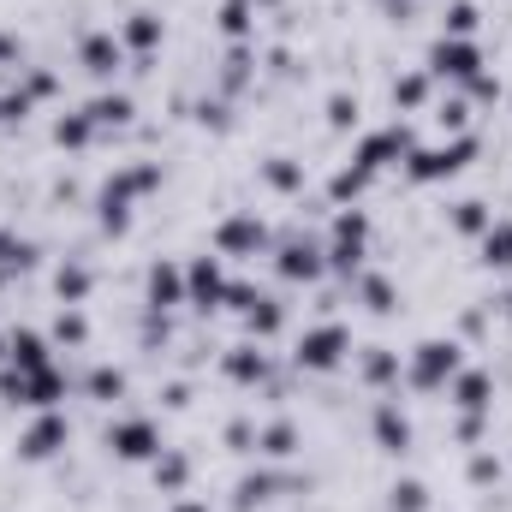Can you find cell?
Segmentation results:
<instances>
[{
  "instance_id": "6da1fadb",
  "label": "cell",
  "mask_w": 512,
  "mask_h": 512,
  "mask_svg": "<svg viewBox=\"0 0 512 512\" xmlns=\"http://www.w3.org/2000/svg\"><path fill=\"white\" fill-rule=\"evenodd\" d=\"M149 191H161V161H131L120 173H108L102 191H96V227H102L108 239H120L131 227L137 197H149Z\"/></svg>"
},
{
  "instance_id": "7a4b0ae2",
  "label": "cell",
  "mask_w": 512,
  "mask_h": 512,
  "mask_svg": "<svg viewBox=\"0 0 512 512\" xmlns=\"http://www.w3.org/2000/svg\"><path fill=\"white\" fill-rule=\"evenodd\" d=\"M477 161V137L471 131H459V137H441V143H417L411 155H405V179L411 185H441V179H453V173H465Z\"/></svg>"
},
{
  "instance_id": "3957f363",
  "label": "cell",
  "mask_w": 512,
  "mask_h": 512,
  "mask_svg": "<svg viewBox=\"0 0 512 512\" xmlns=\"http://www.w3.org/2000/svg\"><path fill=\"white\" fill-rule=\"evenodd\" d=\"M465 370V346L459 340H417L405 352V387L417 393H447V382Z\"/></svg>"
},
{
  "instance_id": "277c9868",
  "label": "cell",
  "mask_w": 512,
  "mask_h": 512,
  "mask_svg": "<svg viewBox=\"0 0 512 512\" xmlns=\"http://www.w3.org/2000/svg\"><path fill=\"white\" fill-rule=\"evenodd\" d=\"M346 358H352V328H346V322H316V328H304L298 346H292V364H298L304 376H334Z\"/></svg>"
},
{
  "instance_id": "5b68a950",
  "label": "cell",
  "mask_w": 512,
  "mask_h": 512,
  "mask_svg": "<svg viewBox=\"0 0 512 512\" xmlns=\"http://www.w3.org/2000/svg\"><path fill=\"white\" fill-rule=\"evenodd\" d=\"M423 72H429L435 84H453V90H465L471 78H483V72H489V60H483V42H477V36H441V42L429 48Z\"/></svg>"
},
{
  "instance_id": "8992f818",
  "label": "cell",
  "mask_w": 512,
  "mask_h": 512,
  "mask_svg": "<svg viewBox=\"0 0 512 512\" xmlns=\"http://www.w3.org/2000/svg\"><path fill=\"white\" fill-rule=\"evenodd\" d=\"M66 376H60V364H48V370H6L0 364V399L6 405H24V411H60V399H66Z\"/></svg>"
},
{
  "instance_id": "52a82bcc",
  "label": "cell",
  "mask_w": 512,
  "mask_h": 512,
  "mask_svg": "<svg viewBox=\"0 0 512 512\" xmlns=\"http://www.w3.org/2000/svg\"><path fill=\"white\" fill-rule=\"evenodd\" d=\"M215 256L221 262H251V256H268L274 251V233H268V221L256 215V209H233L221 227H215Z\"/></svg>"
},
{
  "instance_id": "ba28073f",
  "label": "cell",
  "mask_w": 512,
  "mask_h": 512,
  "mask_svg": "<svg viewBox=\"0 0 512 512\" xmlns=\"http://www.w3.org/2000/svg\"><path fill=\"white\" fill-rule=\"evenodd\" d=\"M417 149V131L405 126V120H393L382 131H364L358 137V149H352V167H364L370 179H382L387 167H405V155Z\"/></svg>"
},
{
  "instance_id": "9c48e42d",
  "label": "cell",
  "mask_w": 512,
  "mask_h": 512,
  "mask_svg": "<svg viewBox=\"0 0 512 512\" xmlns=\"http://www.w3.org/2000/svg\"><path fill=\"white\" fill-rule=\"evenodd\" d=\"M274 274H280L286 286H316V280L328 274V251H322V239H310V233H286V239L274 245Z\"/></svg>"
},
{
  "instance_id": "30bf717a",
  "label": "cell",
  "mask_w": 512,
  "mask_h": 512,
  "mask_svg": "<svg viewBox=\"0 0 512 512\" xmlns=\"http://www.w3.org/2000/svg\"><path fill=\"white\" fill-rule=\"evenodd\" d=\"M102 441H108V453L126 459V465H149V459L161 453V429H155V417H114Z\"/></svg>"
},
{
  "instance_id": "8fae6325",
  "label": "cell",
  "mask_w": 512,
  "mask_h": 512,
  "mask_svg": "<svg viewBox=\"0 0 512 512\" xmlns=\"http://www.w3.org/2000/svg\"><path fill=\"white\" fill-rule=\"evenodd\" d=\"M126 42H120V30H84L78 36V66L96 78V84H114V72L126 66Z\"/></svg>"
},
{
  "instance_id": "7c38bea8",
  "label": "cell",
  "mask_w": 512,
  "mask_h": 512,
  "mask_svg": "<svg viewBox=\"0 0 512 512\" xmlns=\"http://www.w3.org/2000/svg\"><path fill=\"white\" fill-rule=\"evenodd\" d=\"M72 441V423H66V411H36V423L18 435V459H30V465H48L60 447Z\"/></svg>"
},
{
  "instance_id": "4fadbf2b",
  "label": "cell",
  "mask_w": 512,
  "mask_h": 512,
  "mask_svg": "<svg viewBox=\"0 0 512 512\" xmlns=\"http://www.w3.org/2000/svg\"><path fill=\"white\" fill-rule=\"evenodd\" d=\"M221 298H227V268H221V256H191V262H185V304H191V310H221Z\"/></svg>"
},
{
  "instance_id": "5bb4252c",
  "label": "cell",
  "mask_w": 512,
  "mask_h": 512,
  "mask_svg": "<svg viewBox=\"0 0 512 512\" xmlns=\"http://www.w3.org/2000/svg\"><path fill=\"white\" fill-rule=\"evenodd\" d=\"M370 429H376V447L382 453H411V441H417V429H411V417L399 411V393L393 399H376V411H370Z\"/></svg>"
},
{
  "instance_id": "9a60e30c",
  "label": "cell",
  "mask_w": 512,
  "mask_h": 512,
  "mask_svg": "<svg viewBox=\"0 0 512 512\" xmlns=\"http://www.w3.org/2000/svg\"><path fill=\"white\" fill-rule=\"evenodd\" d=\"M179 304H185V268H179V262H155L149 280H143V310L167 316V310H179Z\"/></svg>"
},
{
  "instance_id": "2e32d148",
  "label": "cell",
  "mask_w": 512,
  "mask_h": 512,
  "mask_svg": "<svg viewBox=\"0 0 512 512\" xmlns=\"http://www.w3.org/2000/svg\"><path fill=\"white\" fill-rule=\"evenodd\" d=\"M447 405H453V411H495V376L477 370V364H465V370L447 382Z\"/></svg>"
},
{
  "instance_id": "e0dca14e",
  "label": "cell",
  "mask_w": 512,
  "mask_h": 512,
  "mask_svg": "<svg viewBox=\"0 0 512 512\" xmlns=\"http://www.w3.org/2000/svg\"><path fill=\"white\" fill-rule=\"evenodd\" d=\"M54 364V340L48 334H36V328H12L6 334V370H48Z\"/></svg>"
},
{
  "instance_id": "ac0fdd59",
  "label": "cell",
  "mask_w": 512,
  "mask_h": 512,
  "mask_svg": "<svg viewBox=\"0 0 512 512\" xmlns=\"http://www.w3.org/2000/svg\"><path fill=\"white\" fill-rule=\"evenodd\" d=\"M221 370H227V382H239V387H268V382H274V358H268L256 340L233 346V352L221 358Z\"/></svg>"
},
{
  "instance_id": "d6986e66",
  "label": "cell",
  "mask_w": 512,
  "mask_h": 512,
  "mask_svg": "<svg viewBox=\"0 0 512 512\" xmlns=\"http://www.w3.org/2000/svg\"><path fill=\"white\" fill-rule=\"evenodd\" d=\"M292 477H280V471H268V465H256V471H245L239 483H233V512H256V507H268L280 489H286Z\"/></svg>"
},
{
  "instance_id": "ffe728a7",
  "label": "cell",
  "mask_w": 512,
  "mask_h": 512,
  "mask_svg": "<svg viewBox=\"0 0 512 512\" xmlns=\"http://www.w3.org/2000/svg\"><path fill=\"white\" fill-rule=\"evenodd\" d=\"M120 42H126V54H137V60H149L161 42H167V24H161V12H126V24H120Z\"/></svg>"
},
{
  "instance_id": "44dd1931",
  "label": "cell",
  "mask_w": 512,
  "mask_h": 512,
  "mask_svg": "<svg viewBox=\"0 0 512 512\" xmlns=\"http://www.w3.org/2000/svg\"><path fill=\"white\" fill-rule=\"evenodd\" d=\"M256 453H262L268 465H286V459L298 453V429H292V417H274V423H262V429H256Z\"/></svg>"
},
{
  "instance_id": "7402d4cb",
  "label": "cell",
  "mask_w": 512,
  "mask_h": 512,
  "mask_svg": "<svg viewBox=\"0 0 512 512\" xmlns=\"http://www.w3.org/2000/svg\"><path fill=\"white\" fill-rule=\"evenodd\" d=\"M358 376H364L370 387H399L405 382V364H399V352H387V346H364Z\"/></svg>"
},
{
  "instance_id": "603a6c76",
  "label": "cell",
  "mask_w": 512,
  "mask_h": 512,
  "mask_svg": "<svg viewBox=\"0 0 512 512\" xmlns=\"http://www.w3.org/2000/svg\"><path fill=\"white\" fill-rule=\"evenodd\" d=\"M149 477H155L161 495H185V483H191V459L173 453V447H161V453L149 459Z\"/></svg>"
},
{
  "instance_id": "cb8c5ba5",
  "label": "cell",
  "mask_w": 512,
  "mask_h": 512,
  "mask_svg": "<svg viewBox=\"0 0 512 512\" xmlns=\"http://www.w3.org/2000/svg\"><path fill=\"white\" fill-rule=\"evenodd\" d=\"M352 292H358V304H364V310H376V316H393V310H399L393 280H387V274H376V268H364V274L352 280Z\"/></svg>"
},
{
  "instance_id": "d4e9b609",
  "label": "cell",
  "mask_w": 512,
  "mask_h": 512,
  "mask_svg": "<svg viewBox=\"0 0 512 512\" xmlns=\"http://www.w3.org/2000/svg\"><path fill=\"white\" fill-rule=\"evenodd\" d=\"M36 239H18V233H6V227H0V286H6V280H18V274H30V268H36Z\"/></svg>"
},
{
  "instance_id": "484cf974",
  "label": "cell",
  "mask_w": 512,
  "mask_h": 512,
  "mask_svg": "<svg viewBox=\"0 0 512 512\" xmlns=\"http://www.w3.org/2000/svg\"><path fill=\"white\" fill-rule=\"evenodd\" d=\"M280 328H286V304H280V298H268V292H262V298H256L251 310H245V334H251L256 346H262V340H274V334H280Z\"/></svg>"
},
{
  "instance_id": "4316f807",
  "label": "cell",
  "mask_w": 512,
  "mask_h": 512,
  "mask_svg": "<svg viewBox=\"0 0 512 512\" xmlns=\"http://www.w3.org/2000/svg\"><path fill=\"white\" fill-rule=\"evenodd\" d=\"M90 120H96V131H114V126H131V114H137V102H131L126 90H102L90 108H84Z\"/></svg>"
},
{
  "instance_id": "83f0119b",
  "label": "cell",
  "mask_w": 512,
  "mask_h": 512,
  "mask_svg": "<svg viewBox=\"0 0 512 512\" xmlns=\"http://www.w3.org/2000/svg\"><path fill=\"white\" fill-rule=\"evenodd\" d=\"M256 18H262V12H256L251 0H221V12H215V24H221V36H227V42H251Z\"/></svg>"
},
{
  "instance_id": "f1b7e54d",
  "label": "cell",
  "mask_w": 512,
  "mask_h": 512,
  "mask_svg": "<svg viewBox=\"0 0 512 512\" xmlns=\"http://www.w3.org/2000/svg\"><path fill=\"white\" fill-rule=\"evenodd\" d=\"M370 185H376V179H370L364 167H352V161H346V167H334V179H328V203H334V209H352Z\"/></svg>"
},
{
  "instance_id": "f546056e",
  "label": "cell",
  "mask_w": 512,
  "mask_h": 512,
  "mask_svg": "<svg viewBox=\"0 0 512 512\" xmlns=\"http://www.w3.org/2000/svg\"><path fill=\"white\" fill-rule=\"evenodd\" d=\"M429 96H435V78H429V72H405V78H393V108H399V114L429 108Z\"/></svg>"
},
{
  "instance_id": "4dcf8cb0",
  "label": "cell",
  "mask_w": 512,
  "mask_h": 512,
  "mask_svg": "<svg viewBox=\"0 0 512 512\" xmlns=\"http://www.w3.org/2000/svg\"><path fill=\"white\" fill-rule=\"evenodd\" d=\"M96 137H102V131H96V120H90L84 108H72V114L54 120V143H60V149H90Z\"/></svg>"
},
{
  "instance_id": "1f68e13d",
  "label": "cell",
  "mask_w": 512,
  "mask_h": 512,
  "mask_svg": "<svg viewBox=\"0 0 512 512\" xmlns=\"http://www.w3.org/2000/svg\"><path fill=\"white\" fill-rule=\"evenodd\" d=\"M262 179H268L280 197H298V191H304V161H292V155H268V161H262Z\"/></svg>"
},
{
  "instance_id": "d6a6232c",
  "label": "cell",
  "mask_w": 512,
  "mask_h": 512,
  "mask_svg": "<svg viewBox=\"0 0 512 512\" xmlns=\"http://www.w3.org/2000/svg\"><path fill=\"white\" fill-rule=\"evenodd\" d=\"M90 286H96V274H90L84 262H60V268H54V292H60V304H84Z\"/></svg>"
},
{
  "instance_id": "836d02e7",
  "label": "cell",
  "mask_w": 512,
  "mask_h": 512,
  "mask_svg": "<svg viewBox=\"0 0 512 512\" xmlns=\"http://www.w3.org/2000/svg\"><path fill=\"white\" fill-rule=\"evenodd\" d=\"M84 399H96V405H114V399H126V370H114V364H96V370L84 376Z\"/></svg>"
},
{
  "instance_id": "e575fe53",
  "label": "cell",
  "mask_w": 512,
  "mask_h": 512,
  "mask_svg": "<svg viewBox=\"0 0 512 512\" xmlns=\"http://www.w3.org/2000/svg\"><path fill=\"white\" fill-rule=\"evenodd\" d=\"M251 60H256L251 42H233V48H227V66H221V90H227V96H239V90L251 84V72H256Z\"/></svg>"
},
{
  "instance_id": "d590c367",
  "label": "cell",
  "mask_w": 512,
  "mask_h": 512,
  "mask_svg": "<svg viewBox=\"0 0 512 512\" xmlns=\"http://www.w3.org/2000/svg\"><path fill=\"white\" fill-rule=\"evenodd\" d=\"M489 227H495V209H489V203H477V197L453 203V233H465V239H483Z\"/></svg>"
},
{
  "instance_id": "8d00e7d4",
  "label": "cell",
  "mask_w": 512,
  "mask_h": 512,
  "mask_svg": "<svg viewBox=\"0 0 512 512\" xmlns=\"http://www.w3.org/2000/svg\"><path fill=\"white\" fill-rule=\"evenodd\" d=\"M477 251H483V268H512V221H495L483 239H477Z\"/></svg>"
},
{
  "instance_id": "74e56055",
  "label": "cell",
  "mask_w": 512,
  "mask_h": 512,
  "mask_svg": "<svg viewBox=\"0 0 512 512\" xmlns=\"http://www.w3.org/2000/svg\"><path fill=\"white\" fill-rule=\"evenodd\" d=\"M48 340H54V346H72V352H78V346H90V322H84V310H78V304H66V310L54 316V334H48Z\"/></svg>"
},
{
  "instance_id": "f35d334b",
  "label": "cell",
  "mask_w": 512,
  "mask_h": 512,
  "mask_svg": "<svg viewBox=\"0 0 512 512\" xmlns=\"http://www.w3.org/2000/svg\"><path fill=\"white\" fill-rule=\"evenodd\" d=\"M387 512H429V489H423L417 477H399V483L387 489Z\"/></svg>"
},
{
  "instance_id": "ab89813d",
  "label": "cell",
  "mask_w": 512,
  "mask_h": 512,
  "mask_svg": "<svg viewBox=\"0 0 512 512\" xmlns=\"http://www.w3.org/2000/svg\"><path fill=\"white\" fill-rule=\"evenodd\" d=\"M477 24H483V12H477L471 0H453V6L441 12V36H477Z\"/></svg>"
},
{
  "instance_id": "60d3db41",
  "label": "cell",
  "mask_w": 512,
  "mask_h": 512,
  "mask_svg": "<svg viewBox=\"0 0 512 512\" xmlns=\"http://www.w3.org/2000/svg\"><path fill=\"white\" fill-rule=\"evenodd\" d=\"M435 126L447 131V137H459V131H471V102H465V96H447V102L435 108Z\"/></svg>"
},
{
  "instance_id": "b9f144b4",
  "label": "cell",
  "mask_w": 512,
  "mask_h": 512,
  "mask_svg": "<svg viewBox=\"0 0 512 512\" xmlns=\"http://www.w3.org/2000/svg\"><path fill=\"white\" fill-rule=\"evenodd\" d=\"M18 84H24V96H30V102L60 96V78H54V72H42V66H24V72H18Z\"/></svg>"
},
{
  "instance_id": "7bdbcfd3",
  "label": "cell",
  "mask_w": 512,
  "mask_h": 512,
  "mask_svg": "<svg viewBox=\"0 0 512 512\" xmlns=\"http://www.w3.org/2000/svg\"><path fill=\"white\" fill-rule=\"evenodd\" d=\"M328 126H334V131H352V126H358V96L334 90V96H328Z\"/></svg>"
},
{
  "instance_id": "ee69618b",
  "label": "cell",
  "mask_w": 512,
  "mask_h": 512,
  "mask_svg": "<svg viewBox=\"0 0 512 512\" xmlns=\"http://www.w3.org/2000/svg\"><path fill=\"white\" fill-rule=\"evenodd\" d=\"M30 108H36V102L24 96V84H18V90H0V126H18Z\"/></svg>"
},
{
  "instance_id": "f6af8a7d",
  "label": "cell",
  "mask_w": 512,
  "mask_h": 512,
  "mask_svg": "<svg viewBox=\"0 0 512 512\" xmlns=\"http://www.w3.org/2000/svg\"><path fill=\"white\" fill-rule=\"evenodd\" d=\"M227 453H256V423L251 417H233V423H227Z\"/></svg>"
},
{
  "instance_id": "bcb514c9",
  "label": "cell",
  "mask_w": 512,
  "mask_h": 512,
  "mask_svg": "<svg viewBox=\"0 0 512 512\" xmlns=\"http://www.w3.org/2000/svg\"><path fill=\"white\" fill-rule=\"evenodd\" d=\"M471 483H477V489L501 483V459H495V453H471Z\"/></svg>"
},
{
  "instance_id": "7dc6e473",
  "label": "cell",
  "mask_w": 512,
  "mask_h": 512,
  "mask_svg": "<svg viewBox=\"0 0 512 512\" xmlns=\"http://www.w3.org/2000/svg\"><path fill=\"white\" fill-rule=\"evenodd\" d=\"M256 298H262V292H256L251 280H227V298H221V304H227V310H239V316H245V310H251Z\"/></svg>"
},
{
  "instance_id": "c3c4849f",
  "label": "cell",
  "mask_w": 512,
  "mask_h": 512,
  "mask_svg": "<svg viewBox=\"0 0 512 512\" xmlns=\"http://www.w3.org/2000/svg\"><path fill=\"white\" fill-rule=\"evenodd\" d=\"M489 435V411H459V441L471 447V441H483Z\"/></svg>"
},
{
  "instance_id": "681fc988",
  "label": "cell",
  "mask_w": 512,
  "mask_h": 512,
  "mask_svg": "<svg viewBox=\"0 0 512 512\" xmlns=\"http://www.w3.org/2000/svg\"><path fill=\"white\" fill-rule=\"evenodd\" d=\"M18 60H24V42H18L12 30H0V72H24Z\"/></svg>"
},
{
  "instance_id": "f907efd6",
  "label": "cell",
  "mask_w": 512,
  "mask_h": 512,
  "mask_svg": "<svg viewBox=\"0 0 512 512\" xmlns=\"http://www.w3.org/2000/svg\"><path fill=\"white\" fill-rule=\"evenodd\" d=\"M167 512H209V501H191V495H185V501H173Z\"/></svg>"
},
{
  "instance_id": "816d5d0a",
  "label": "cell",
  "mask_w": 512,
  "mask_h": 512,
  "mask_svg": "<svg viewBox=\"0 0 512 512\" xmlns=\"http://www.w3.org/2000/svg\"><path fill=\"white\" fill-rule=\"evenodd\" d=\"M256 12H274V6H280V0H251Z\"/></svg>"
},
{
  "instance_id": "f5cc1de1",
  "label": "cell",
  "mask_w": 512,
  "mask_h": 512,
  "mask_svg": "<svg viewBox=\"0 0 512 512\" xmlns=\"http://www.w3.org/2000/svg\"><path fill=\"white\" fill-rule=\"evenodd\" d=\"M0 364H6V334H0Z\"/></svg>"
},
{
  "instance_id": "db71d44e",
  "label": "cell",
  "mask_w": 512,
  "mask_h": 512,
  "mask_svg": "<svg viewBox=\"0 0 512 512\" xmlns=\"http://www.w3.org/2000/svg\"><path fill=\"white\" fill-rule=\"evenodd\" d=\"M507 322H512V292H507Z\"/></svg>"
},
{
  "instance_id": "11a10c76",
  "label": "cell",
  "mask_w": 512,
  "mask_h": 512,
  "mask_svg": "<svg viewBox=\"0 0 512 512\" xmlns=\"http://www.w3.org/2000/svg\"><path fill=\"white\" fill-rule=\"evenodd\" d=\"M399 6H405V0H399Z\"/></svg>"
}]
</instances>
